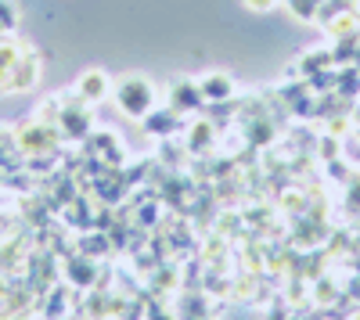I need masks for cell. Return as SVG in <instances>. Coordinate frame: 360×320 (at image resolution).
Returning a JSON list of instances; mask_svg holds the SVG:
<instances>
[{
  "mask_svg": "<svg viewBox=\"0 0 360 320\" xmlns=\"http://www.w3.org/2000/svg\"><path fill=\"white\" fill-rule=\"evenodd\" d=\"M188 140H191V148H205V144L213 140V126H209V123H198V126H191Z\"/></svg>",
  "mask_w": 360,
  "mask_h": 320,
  "instance_id": "30bf717a",
  "label": "cell"
},
{
  "mask_svg": "<svg viewBox=\"0 0 360 320\" xmlns=\"http://www.w3.org/2000/svg\"><path fill=\"white\" fill-rule=\"evenodd\" d=\"M141 123H144V130H148V133H155V137H169V133L180 126V112H173V108L155 112V108H152Z\"/></svg>",
  "mask_w": 360,
  "mask_h": 320,
  "instance_id": "52a82bcc",
  "label": "cell"
},
{
  "mask_svg": "<svg viewBox=\"0 0 360 320\" xmlns=\"http://www.w3.org/2000/svg\"><path fill=\"white\" fill-rule=\"evenodd\" d=\"M274 4H278V0H245V8H249V11H270Z\"/></svg>",
  "mask_w": 360,
  "mask_h": 320,
  "instance_id": "8fae6325",
  "label": "cell"
},
{
  "mask_svg": "<svg viewBox=\"0 0 360 320\" xmlns=\"http://www.w3.org/2000/svg\"><path fill=\"white\" fill-rule=\"evenodd\" d=\"M112 98H115L119 108H123V115L144 119V115L155 108V86L144 76H123V79L112 83Z\"/></svg>",
  "mask_w": 360,
  "mask_h": 320,
  "instance_id": "6da1fadb",
  "label": "cell"
},
{
  "mask_svg": "<svg viewBox=\"0 0 360 320\" xmlns=\"http://www.w3.org/2000/svg\"><path fill=\"white\" fill-rule=\"evenodd\" d=\"M198 91H202L205 101L220 105V101H231V98H234V79H231L227 72H205V76L198 79Z\"/></svg>",
  "mask_w": 360,
  "mask_h": 320,
  "instance_id": "5b68a950",
  "label": "cell"
},
{
  "mask_svg": "<svg viewBox=\"0 0 360 320\" xmlns=\"http://www.w3.org/2000/svg\"><path fill=\"white\" fill-rule=\"evenodd\" d=\"M58 137H62V130H47V123L40 119V123H29L25 130H18V148L40 155V152H51L54 148Z\"/></svg>",
  "mask_w": 360,
  "mask_h": 320,
  "instance_id": "3957f363",
  "label": "cell"
},
{
  "mask_svg": "<svg viewBox=\"0 0 360 320\" xmlns=\"http://www.w3.org/2000/svg\"><path fill=\"white\" fill-rule=\"evenodd\" d=\"M22 44L15 40H0V94L11 91V72H15V58H18Z\"/></svg>",
  "mask_w": 360,
  "mask_h": 320,
  "instance_id": "ba28073f",
  "label": "cell"
},
{
  "mask_svg": "<svg viewBox=\"0 0 360 320\" xmlns=\"http://www.w3.org/2000/svg\"><path fill=\"white\" fill-rule=\"evenodd\" d=\"M205 98H202V91H198V83H191V79H176L173 86H169V108L173 112H195L198 105H202Z\"/></svg>",
  "mask_w": 360,
  "mask_h": 320,
  "instance_id": "8992f818",
  "label": "cell"
},
{
  "mask_svg": "<svg viewBox=\"0 0 360 320\" xmlns=\"http://www.w3.org/2000/svg\"><path fill=\"white\" fill-rule=\"evenodd\" d=\"M37 79H40V58L33 47L22 44V51L15 58V72H11V91H33Z\"/></svg>",
  "mask_w": 360,
  "mask_h": 320,
  "instance_id": "7a4b0ae2",
  "label": "cell"
},
{
  "mask_svg": "<svg viewBox=\"0 0 360 320\" xmlns=\"http://www.w3.org/2000/svg\"><path fill=\"white\" fill-rule=\"evenodd\" d=\"M285 4H288V11H292L299 22H314V18L321 15L324 0H285Z\"/></svg>",
  "mask_w": 360,
  "mask_h": 320,
  "instance_id": "9c48e42d",
  "label": "cell"
},
{
  "mask_svg": "<svg viewBox=\"0 0 360 320\" xmlns=\"http://www.w3.org/2000/svg\"><path fill=\"white\" fill-rule=\"evenodd\" d=\"M108 91H112V83H108V76H105L101 69H86V72L76 79V98H79V101H86V105L105 101V98H108Z\"/></svg>",
  "mask_w": 360,
  "mask_h": 320,
  "instance_id": "277c9868",
  "label": "cell"
}]
</instances>
